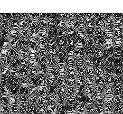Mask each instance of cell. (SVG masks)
<instances>
[{
  "instance_id": "obj_1",
  "label": "cell",
  "mask_w": 123,
  "mask_h": 114,
  "mask_svg": "<svg viewBox=\"0 0 123 114\" xmlns=\"http://www.w3.org/2000/svg\"><path fill=\"white\" fill-rule=\"evenodd\" d=\"M44 63L46 67L47 71V75L49 77V80L51 82L54 81V75L53 73V67L51 62H50L49 60L47 58H45Z\"/></svg>"
},
{
  "instance_id": "obj_2",
  "label": "cell",
  "mask_w": 123,
  "mask_h": 114,
  "mask_svg": "<svg viewBox=\"0 0 123 114\" xmlns=\"http://www.w3.org/2000/svg\"><path fill=\"white\" fill-rule=\"evenodd\" d=\"M100 29L102 31H104L106 33H107L108 34V36H111L112 38H114V39H115L116 41H117V44H118L119 45H121L122 43V39L121 38V37L119 36L117 34L113 32H111V31H110V30H109L107 28H106L105 26H100Z\"/></svg>"
},
{
  "instance_id": "obj_3",
  "label": "cell",
  "mask_w": 123,
  "mask_h": 114,
  "mask_svg": "<svg viewBox=\"0 0 123 114\" xmlns=\"http://www.w3.org/2000/svg\"><path fill=\"white\" fill-rule=\"evenodd\" d=\"M86 70L88 71L90 73L94 72V66H93V54L92 52H90L87 58V63L85 66Z\"/></svg>"
},
{
  "instance_id": "obj_4",
  "label": "cell",
  "mask_w": 123,
  "mask_h": 114,
  "mask_svg": "<svg viewBox=\"0 0 123 114\" xmlns=\"http://www.w3.org/2000/svg\"><path fill=\"white\" fill-rule=\"evenodd\" d=\"M96 47L100 48L103 49H110L111 48H116L118 47L120 45L117 43H107L106 42H95L93 44Z\"/></svg>"
},
{
  "instance_id": "obj_5",
  "label": "cell",
  "mask_w": 123,
  "mask_h": 114,
  "mask_svg": "<svg viewBox=\"0 0 123 114\" xmlns=\"http://www.w3.org/2000/svg\"><path fill=\"white\" fill-rule=\"evenodd\" d=\"M79 22L80 24L82 27V29L83 30V31H84V33L86 36H89V33H88V26H87V24H86V22L85 21V15L84 14L82 13H81V14H79Z\"/></svg>"
},
{
  "instance_id": "obj_6",
  "label": "cell",
  "mask_w": 123,
  "mask_h": 114,
  "mask_svg": "<svg viewBox=\"0 0 123 114\" xmlns=\"http://www.w3.org/2000/svg\"><path fill=\"white\" fill-rule=\"evenodd\" d=\"M39 32L40 33L43 38H48L49 35L50 30L49 29V27L47 25H41L39 27Z\"/></svg>"
},
{
  "instance_id": "obj_7",
  "label": "cell",
  "mask_w": 123,
  "mask_h": 114,
  "mask_svg": "<svg viewBox=\"0 0 123 114\" xmlns=\"http://www.w3.org/2000/svg\"><path fill=\"white\" fill-rule=\"evenodd\" d=\"M74 32V29L73 28H70V29H67L66 30H61V31H58V34L60 36H67L69 34L73 33Z\"/></svg>"
},
{
  "instance_id": "obj_8",
  "label": "cell",
  "mask_w": 123,
  "mask_h": 114,
  "mask_svg": "<svg viewBox=\"0 0 123 114\" xmlns=\"http://www.w3.org/2000/svg\"><path fill=\"white\" fill-rule=\"evenodd\" d=\"M99 75H100L101 77H102L103 79H104V80H105L109 84H110V85H113V81H112L111 79L106 75L105 72H104L103 69H100L99 70Z\"/></svg>"
},
{
  "instance_id": "obj_9",
  "label": "cell",
  "mask_w": 123,
  "mask_h": 114,
  "mask_svg": "<svg viewBox=\"0 0 123 114\" xmlns=\"http://www.w3.org/2000/svg\"><path fill=\"white\" fill-rule=\"evenodd\" d=\"M60 24L66 29L71 28L70 20L68 19L67 18H65V19H63V20L61 21L60 22Z\"/></svg>"
},
{
  "instance_id": "obj_10",
  "label": "cell",
  "mask_w": 123,
  "mask_h": 114,
  "mask_svg": "<svg viewBox=\"0 0 123 114\" xmlns=\"http://www.w3.org/2000/svg\"><path fill=\"white\" fill-rule=\"evenodd\" d=\"M41 25H47L49 24L51 20L50 19V18L47 17L46 16L44 15H42V18L41 19Z\"/></svg>"
},
{
  "instance_id": "obj_11",
  "label": "cell",
  "mask_w": 123,
  "mask_h": 114,
  "mask_svg": "<svg viewBox=\"0 0 123 114\" xmlns=\"http://www.w3.org/2000/svg\"><path fill=\"white\" fill-rule=\"evenodd\" d=\"M84 47L83 43L80 41H78L76 42L74 44V48L76 51H81L82 50V48Z\"/></svg>"
},
{
  "instance_id": "obj_12",
  "label": "cell",
  "mask_w": 123,
  "mask_h": 114,
  "mask_svg": "<svg viewBox=\"0 0 123 114\" xmlns=\"http://www.w3.org/2000/svg\"><path fill=\"white\" fill-rule=\"evenodd\" d=\"M104 39H105V42L107 43H113V39L111 36H104Z\"/></svg>"
},
{
  "instance_id": "obj_13",
  "label": "cell",
  "mask_w": 123,
  "mask_h": 114,
  "mask_svg": "<svg viewBox=\"0 0 123 114\" xmlns=\"http://www.w3.org/2000/svg\"><path fill=\"white\" fill-rule=\"evenodd\" d=\"M108 74L109 75V76L111 77L114 78V79H117L118 78V76H117V74L116 73L113 72V71L108 70Z\"/></svg>"
},
{
  "instance_id": "obj_14",
  "label": "cell",
  "mask_w": 123,
  "mask_h": 114,
  "mask_svg": "<svg viewBox=\"0 0 123 114\" xmlns=\"http://www.w3.org/2000/svg\"><path fill=\"white\" fill-rule=\"evenodd\" d=\"M40 20V16L38 15L35 18H34L33 20V22H32L33 25L35 26V25H37V24H38Z\"/></svg>"
},
{
  "instance_id": "obj_15",
  "label": "cell",
  "mask_w": 123,
  "mask_h": 114,
  "mask_svg": "<svg viewBox=\"0 0 123 114\" xmlns=\"http://www.w3.org/2000/svg\"><path fill=\"white\" fill-rule=\"evenodd\" d=\"M84 94H85L86 96H87L89 97H91L90 91L89 90V88H88L87 87H86L85 88H84Z\"/></svg>"
},
{
  "instance_id": "obj_16",
  "label": "cell",
  "mask_w": 123,
  "mask_h": 114,
  "mask_svg": "<svg viewBox=\"0 0 123 114\" xmlns=\"http://www.w3.org/2000/svg\"><path fill=\"white\" fill-rule=\"evenodd\" d=\"M59 15H61V17H66L67 14H65V13H59Z\"/></svg>"
},
{
  "instance_id": "obj_17",
  "label": "cell",
  "mask_w": 123,
  "mask_h": 114,
  "mask_svg": "<svg viewBox=\"0 0 123 114\" xmlns=\"http://www.w3.org/2000/svg\"><path fill=\"white\" fill-rule=\"evenodd\" d=\"M100 14L104 18H106L107 16V14H106V13H101Z\"/></svg>"
},
{
  "instance_id": "obj_18",
  "label": "cell",
  "mask_w": 123,
  "mask_h": 114,
  "mask_svg": "<svg viewBox=\"0 0 123 114\" xmlns=\"http://www.w3.org/2000/svg\"><path fill=\"white\" fill-rule=\"evenodd\" d=\"M121 86H122V87H123V84H121Z\"/></svg>"
},
{
  "instance_id": "obj_19",
  "label": "cell",
  "mask_w": 123,
  "mask_h": 114,
  "mask_svg": "<svg viewBox=\"0 0 123 114\" xmlns=\"http://www.w3.org/2000/svg\"><path fill=\"white\" fill-rule=\"evenodd\" d=\"M122 36H123V34H122Z\"/></svg>"
},
{
  "instance_id": "obj_20",
  "label": "cell",
  "mask_w": 123,
  "mask_h": 114,
  "mask_svg": "<svg viewBox=\"0 0 123 114\" xmlns=\"http://www.w3.org/2000/svg\"><path fill=\"white\" fill-rule=\"evenodd\" d=\"M122 15H123V14H122Z\"/></svg>"
}]
</instances>
